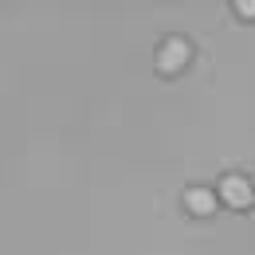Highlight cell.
Instances as JSON below:
<instances>
[{"mask_svg":"<svg viewBox=\"0 0 255 255\" xmlns=\"http://www.w3.org/2000/svg\"><path fill=\"white\" fill-rule=\"evenodd\" d=\"M189 63V43L181 39V35H173V39H165L157 47V67L165 75H173V71H181V67Z\"/></svg>","mask_w":255,"mask_h":255,"instance_id":"cell-1","label":"cell"},{"mask_svg":"<svg viewBox=\"0 0 255 255\" xmlns=\"http://www.w3.org/2000/svg\"><path fill=\"white\" fill-rule=\"evenodd\" d=\"M220 192H224V204H232V208H248V204L255 200L252 185H248L244 177H224Z\"/></svg>","mask_w":255,"mask_h":255,"instance_id":"cell-2","label":"cell"},{"mask_svg":"<svg viewBox=\"0 0 255 255\" xmlns=\"http://www.w3.org/2000/svg\"><path fill=\"white\" fill-rule=\"evenodd\" d=\"M185 204H189V212H196V216H208V212L216 208V192H212V189H200V185H196V189L185 192Z\"/></svg>","mask_w":255,"mask_h":255,"instance_id":"cell-3","label":"cell"},{"mask_svg":"<svg viewBox=\"0 0 255 255\" xmlns=\"http://www.w3.org/2000/svg\"><path fill=\"white\" fill-rule=\"evenodd\" d=\"M236 12L252 20V16H255V0H236Z\"/></svg>","mask_w":255,"mask_h":255,"instance_id":"cell-4","label":"cell"}]
</instances>
